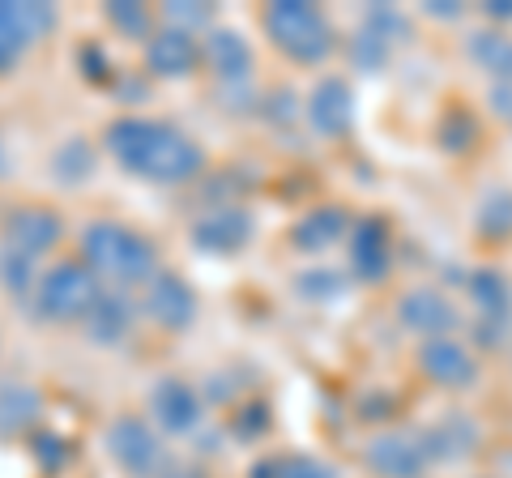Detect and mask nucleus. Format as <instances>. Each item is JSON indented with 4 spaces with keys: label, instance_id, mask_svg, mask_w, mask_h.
<instances>
[{
    "label": "nucleus",
    "instance_id": "nucleus-2",
    "mask_svg": "<svg viewBox=\"0 0 512 478\" xmlns=\"http://www.w3.org/2000/svg\"><path fill=\"white\" fill-rule=\"evenodd\" d=\"M77 252H82L77 261L94 269L99 282H111L116 291L146 286L158 274V248L141 231H133L128 222H116V218L90 222L82 239H77Z\"/></svg>",
    "mask_w": 512,
    "mask_h": 478
},
{
    "label": "nucleus",
    "instance_id": "nucleus-39",
    "mask_svg": "<svg viewBox=\"0 0 512 478\" xmlns=\"http://www.w3.org/2000/svg\"><path fill=\"white\" fill-rule=\"evenodd\" d=\"M235 385H231V376H222V372H214L210 376V385H205V397H210L214 406H235Z\"/></svg>",
    "mask_w": 512,
    "mask_h": 478
},
{
    "label": "nucleus",
    "instance_id": "nucleus-41",
    "mask_svg": "<svg viewBox=\"0 0 512 478\" xmlns=\"http://www.w3.org/2000/svg\"><path fill=\"white\" fill-rule=\"evenodd\" d=\"M491 107L495 116H504L512 124V86H491Z\"/></svg>",
    "mask_w": 512,
    "mask_h": 478
},
{
    "label": "nucleus",
    "instance_id": "nucleus-13",
    "mask_svg": "<svg viewBox=\"0 0 512 478\" xmlns=\"http://www.w3.org/2000/svg\"><path fill=\"white\" fill-rule=\"evenodd\" d=\"M367 470L380 474V478H423L427 470V453L419 436H406V432H380L367 440L363 449Z\"/></svg>",
    "mask_w": 512,
    "mask_h": 478
},
{
    "label": "nucleus",
    "instance_id": "nucleus-15",
    "mask_svg": "<svg viewBox=\"0 0 512 478\" xmlns=\"http://www.w3.org/2000/svg\"><path fill=\"white\" fill-rule=\"evenodd\" d=\"M303 111H308V124L320 137H346L355 124V90L346 77H325V82H316Z\"/></svg>",
    "mask_w": 512,
    "mask_h": 478
},
{
    "label": "nucleus",
    "instance_id": "nucleus-30",
    "mask_svg": "<svg viewBox=\"0 0 512 478\" xmlns=\"http://www.w3.org/2000/svg\"><path fill=\"white\" fill-rule=\"evenodd\" d=\"M478 231L487 239H508L512 235V193H491L483 201V210H478Z\"/></svg>",
    "mask_w": 512,
    "mask_h": 478
},
{
    "label": "nucleus",
    "instance_id": "nucleus-43",
    "mask_svg": "<svg viewBox=\"0 0 512 478\" xmlns=\"http://www.w3.org/2000/svg\"><path fill=\"white\" fill-rule=\"evenodd\" d=\"M427 13H431V18H461V5H457V0H427Z\"/></svg>",
    "mask_w": 512,
    "mask_h": 478
},
{
    "label": "nucleus",
    "instance_id": "nucleus-14",
    "mask_svg": "<svg viewBox=\"0 0 512 478\" xmlns=\"http://www.w3.org/2000/svg\"><path fill=\"white\" fill-rule=\"evenodd\" d=\"M393 265V235L384 227V218L367 214L350 231V269L359 282H384Z\"/></svg>",
    "mask_w": 512,
    "mask_h": 478
},
{
    "label": "nucleus",
    "instance_id": "nucleus-40",
    "mask_svg": "<svg viewBox=\"0 0 512 478\" xmlns=\"http://www.w3.org/2000/svg\"><path fill=\"white\" fill-rule=\"evenodd\" d=\"M154 478H210V474H205L197 461H167V466L158 470Z\"/></svg>",
    "mask_w": 512,
    "mask_h": 478
},
{
    "label": "nucleus",
    "instance_id": "nucleus-42",
    "mask_svg": "<svg viewBox=\"0 0 512 478\" xmlns=\"http://www.w3.org/2000/svg\"><path fill=\"white\" fill-rule=\"evenodd\" d=\"M111 90H116L120 99H141V94H146V86L133 82V73H120V77H116V86H111Z\"/></svg>",
    "mask_w": 512,
    "mask_h": 478
},
{
    "label": "nucleus",
    "instance_id": "nucleus-20",
    "mask_svg": "<svg viewBox=\"0 0 512 478\" xmlns=\"http://www.w3.org/2000/svg\"><path fill=\"white\" fill-rule=\"evenodd\" d=\"M350 231V214L342 205H316L291 227V248L295 252H325L333 244H342V235Z\"/></svg>",
    "mask_w": 512,
    "mask_h": 478
},
{
    "label": "nucleus",
    "instance_id": "nucleus-38",
    "mask_svg": "<svg viewBox=\"0 0 512 478\" xmlns=\"http://www.w3.org/2000/svg\"><path fill=\"white\" fill-rule=\"evenodd\" d=\"M278 478H338V470L325 466L320 457H282Z\"/></svg>",
    "mask_w": 512,
    "mask_h": 478
},
{
    "label": "nucleus",
    "instance_id": "nucleus-29",
    "mask_svg": "<svg viewBox=\"0 0 512 478\" xmlns=\"http://www.w3.org/2000/svg\"><path fill=\"white\" fill-rule=\"evenodd\" d=\"M269 406L265 402H239L235 406V414L227 419V427H231V436L235 440H244V444H252V440H261L265 432H269Z\"/></svg>",
    "mask_w": 512,
    "mask_h": 478
},
{
    "label": "nucleus",
    "instance_id": "nucleus-31",
    "mask_svg": "<svg viewBox=\"0 0 512 478\" xmlns=\"http://www.w3.org/2000/svg\"><path fill=\"white\" fill-rule=\"evenodd\" d=\"M474 137H478V124L470 111H461V107H448L444 111V120H440V146L444 150H470L474 146Z\"/></svg>",
    "mask_w": 512,
    "mask_h": 478
},
{
    "label": "nucleus",
    "instance_id": "nucleus-24",
    "mask_svg": "<svg viewBox=\"0 0 512 478\" xmlns=\"http://www.w3.org/2000/svg\"><path fill=\"white\" fill-rule=\"evenodd\" d=\"M103 18L111 22V30H120V39H133V43H146L158 30L150 5H141V0H107Z\"/></svg>",
    "mask_w": 512,
    "mask_h": 478
},
{
    "label": "nucleus",
    "instance_id": "nucleus-9",
    "mask_svg": "<svg viewBox=\"0 0 512 478\" xmlns=\"http://www.w3.org/2000/svg\"><path fill=\"white\" fill-rule=\"evenodd\" d=\"M141 312L150 316L158 329L167 333H184L197 321V291L171 269H158V274L141 286Z\"/></svg>",
    "mask_w": 512,
    "mask_h": 478
},
{
    "label": "nucleus",
    "instance_id": "nucleus-32",
    "mask_svg": "<svg viewBox=\"0 0 512 478\" xmlns=\"http://www.w3.org/2000/svg\"><path fill=\"white\" fill-rule=\"evenodd\" d=\"M295 291L303 299H316V304H325V299H338L346 291V278L333 274V269H308V274L295 278Z\"/></svg>",
    "mask_w": 512,
    "mask_h": 478
},
{
    "label": "nucleus",
    "instance_id": "nucleus-5",
    "mask_svg": "<svg viewBox=\"0 0 512 478\" xmlns=\"http://www.w3.org/2000/svg\"><path fill=\"white\" fill-rule=\"evenodd\" d=\"M103 444H107V457L133 478H154L158 470L167 466L163 440H158L154 427L146 419H137V414H120V419H111L107 432H103Z\"/></svg>",
    "mask_w": 512,
    "mask_h": 478
},
{
    "label": "nucleus",
    "instance_id": "nucleus-28",
    "mask_svg": "<svg viewBox=\"0 0 512 478\" xmlns=\"http://www.w3.org/2000/svg\"><path fill=\"white\" fill-rule=\"evenodd\" d=\"M163 26L188 30V35H197V30H205V26L214 30V5H205V0H167Z\"/></svg>",
    "mask_w": 512,
    "mask_h": 478
},
{
    "label": "nucleus",
    "instance_id": "nucleus-17",
    "mask_svg": "<svg viewBox=\"0 0 512 478\" xmlns=\"http://www.w3.org/2000/svg\"><path fill=\"white\" fill-rule=\"evenodd\" d=\"M137 316H141V308L133 304V295L116 291V286H103L99 304L90 308V316L82 321V329H86V338H90L94 346H120L128 333H133Z\"/></svg>",
    "mask_w": 512,
    "mask_h": 478
},
{
    "label": "nucleus",
    "instance_id": "nucleus-11",
    "mask_svg": "<svg viewBox=\"0 0 512 478\" xmlns=\"http://www.w3.org/2000/svg\"><path fill=\"white\" fill-rule=\"evenodd\" d=\"M201 65L218 77L222 90H239V86H248L256 56H252V43L235 26H214L201 39Z\"/></svg>",
    "mask_w": 512,
    "mask_h": 478
},
{
    "label": "nucleus",
    "instance_id": "nucleus-35",
    "mask_svg": "<svg viewBox=\"0 0 512 478\" xmlns=\"http://www.w3.org/2000/svg\"><path fill=\"white\" fill-rule=\"evenodd\" d=\"M367 30H376V35L384 43H393V39H410V22H406V13L402 9H393V5H372L367 9Z\"/></svg>",
    "mask_w": 512,
    "mask_h": 478
},
{
    "label": "nucleus",
    "instance_id": "nucleus-8",
    "mask_svg": "<svg viewBox=\"0 0 512 478\" xmlns=\"http://www.w3.org/2000/svg\"><path fill=\"white\" fill-rule=\"evenodd\" d=\"M256 235V218L244 205H214L192 222V244L205 257H239Z\"/></svg>",
    "mask_w": 512,
    "mask_h": 478
},
{
    "label": "nucleus",
    "instance_id": "nucleus-27",
    "mask_svg": "<svg viewBox=\"0 0 512 478\" xmlns=\"http://www.w3.org/2000/svg\"><path fill=\"white\" fill-rule=\"evenodd\" d=\"M30 457L39 461V470L60 474L73 461V449H69V440H64L60 432H52V427H39V432L30 436Z\"/></svg>",
    "mask_w": 512,
    "mask_h": 478
},
{
    "label": "nucleus",
    "instance_id": "nucleus-7",
    "mask_svg": "<svg viewBox=\"0 0 512 478\" xmlns=\"http://www.w3.org/2000/svg\"><path fill=\"white\" fill-rule=\"evenodd\" d=\"M466 286H470V299L478 308L474 338H478V346L495 350L512 329V286H508V278L500 274V269H474Z\"/></svg>",
    "mask_w": 512,
    "mask_h": 478
},
{
    "label": "nucleus",
    "instance_id": "nucleus-3",
    "mask_svg": "<svg viewBox=\"0 0 512 478\" xmlns=\"http://www.w3.org/2000/svg\"><path fill=\"white\" fill-rule=\"evenodd\" d=\"M269 43L295 65H320L333 52V22L308 0H274L261 13Z\"/></svg>",
    "mask_w": 512,
    "mask_h": 478
},
{
    "label": "nucleus",
    "instance_id": "nucleus-12",
    "mask_svg": "<svg viewBox=\"0 0 512 478\" xmlns=\"http://www.w3.org/2000/svg\"><path fill=\"white\" fill-rule=\"evenodd\" d=\"M154 427L167 436H192L201 427V393L180 376H163L150 389Z\"/></svg>",
    "mask_w": 512,
    "mask_h": 478
},
{
    "label": "nucleus",
    "instance_id": "nucleus-4",
    "mask_svg": "<svg viewBox=\"0 0 512 478\" xmlns=\"http://www.w3.org/2000/svg\"><path fill=\"white\" fill-rule=\"evenodd\" d=\"M99 295H103V282L94 269H86L82 261H56L52 269L39 274L30 304H35L39 321L69 325V321H86L90 308L99 304Z\"/></svg>",
    "mask_w": 512,
    "mask_h": 478
},
{
    "label": "nucleus",
    "instance_id": "nucleus-19",
    "mask_svg": "<svg viewBox=\"0 0 512 478\" xmlns=\"http://www.w3.org/2000/svg\"><path fill=\"white\" fill-rule=\"evenodd\" d=\"M43 423V393L26 380H5L0 385V440L35 436Z\"/></svg>",
    "mask_w": 512,
    "mask_h": 478
},
{
    "label": "nucleus",
    "instance_id": "nucleus-23",
    "mask_svg": "<svg viewBox=\"0 0 512 478\" xmlns=\"http://www.w3.org/2000/svg\"><path fill=\"white\" fill-rule=\"evenodd\" d=\"M474 65L495 77V86H512V39L500 30H474L470 35Z\"/></svg>",
    "mask_w": 512,
    "mask_h": 478
},
{
    "label": "nucleus",
    "instance_id": "nucleus-25",
    "mask_svg": "<svg viewBox=\"0 0 512 478\" xmlns=\"http://www.w3.org/2000/svg\"><path fill=\"white\" fill-rule=\"evenodd\" d=\"M35 43L22 26V9L13 0H0V73H9L26 56V47Z\"/></svg>",
    "mask_w": 512,
    "mask_h": 478
},
{
    "label": "nucleus",
    "instance_id": "nucleus-1",
    "mask_svg": "<svg viewBox=\"0 0 512 478\" xmlns=\"http://www.w3.org/2000/svg\"><path fill=\"white\" fill-rule=\"evenodd\" d=\"M103 146L128 175L146 184H192L205 171V150L167 120L120 116L107 124Z\"/></svg>",
    "mask_w": 512,
    "mask_h": 478
},
{
    "label": "nucleus",
    "instance_id": "nucleus-36",
    "mask_svg": "<svg viewBox=\"0 0 512 478\" xmlns=\"http://www.w3.org/2000/svg\"><path fill=\"white\" fill-rule=\"evenodd\" d=\"M22 26H26V35L30 39H43V35H52V30L60 26V18H56V9L52 5H43V0H22Z\"/></svg>",
    "mask_w": 512,
    "mask_h": 478
},
{
    "label": "nucleus",
    "instance_id": "nucleus-16",
    "mask_svg": "<svg viewBox=\"0 0 512 478\" xmlns=\"http://www.w3.org/2000/svg\"><path fill=\"white\" fill-rule=\"evenodd\" d=\"M397 321L414 333H423V342H431V338H448L457 329V308L448 304L436 286H414V291L402 295V304H397Z\"/></svg>",
    "mask_w": 512,
    "mask_h": 478
},
{
    "label": "nucleus",
    "instance_id": "nucleus-33",
    "mask_svg": "<svg viewBox=\"0 0 512 478\" xmlns=\"http://www.w3.org/2000/svg\"><path fill=\"white\" fill-rule=\"evenodd\" d=\"M389 47L393 43H384L376 30H359L355 35V43H350V60H355V65L363 69V73H380L384 69V60H389Z\"/></svg>",
    "mask_w": 512,
    "mask_h": 478
},
{
    "label": "nucleus",
    "instance_id": "nucleus-22",
    "mask_svg": "<svg viewBox=\"0 0 512 478\" xmlns=\"http://www.w3.org/2000/svg\"><path fill=\"white\" fill-rule=\"evenodd\" d=\"M94 167H99V154H94V146L86 137H69V141H60L56 154H52V175H56V184L64 188H82L94 180Z\"/></svg>",
    "mask_w": 512,
    "mask_h": 478
},
{
    "label": "nucleus",
    "instance_id": "nucleus-44",
    "mask_svg": "<svg viewBox=\"0 0 512 478\" xmlns=\"http://www.w3.org/2000/svg\"><path fill=\"white\" fill-rule=\"evenodd\" d=\"M278 474H282V457H265L248 470V478H278Z\"/></svg>",
    "mask_w": 512,
    "mask_h": 478
},
{
    "label": "nucleus",
    "instance_id": "nucleus-26",
    "mask_svg": "<svg viewBox=\"0 0 512 478\" xmlns=\"http://www.w3.org/2000/svg\"><path fill=\"white\" fill-rule=\"evenodd\" d=\"M0 286H5L9 295H18V299H35V286H39L35 261L0 244Z\"/></svg>",
    "mask_w": 512,
    "mask_h": 478
},
{
    "label": "nucleus",
    "instance_id": "nucleus-21",
    "mask_svg": "<svg viewBox=\"0 0 512 478\" xmlns=\"http://www.w3.org/2000/svg\"><path fill=\"white\" fill-rule=\"evenodd\" d=\"M419 444H423L427 461H457V457L474 453L478 427L466 419V414H448V419H440L436 427L419 432Z\"/></svg>",
    "mask_w": 512,
    "mask_h": 478
},
{
    "label": "nucleus",
    "instance_id": "nucleus-18",
    "mask_svg": "<svg viewBox=\"0 0 512 478\" xmlns=\"http://www.w3.org/2000/svg\"><path fill=\"white\" fill-rule=\"evenodd\" d=\"M419 368L427 380H436L444 389H470L478 380V359L470 355V346H461L453 338H431L419 350Z\"/></svg>",
    "mask_w": 512,
    "mask_h": 478
},
{
    "label": "nucleus",
    "instance_id": "nucleus-34",
    "mask_svg": "<svg viewBox=\"0 0 512 478\" xmlns=\"http://www.w3.org/2000/svg\"><path fill=\"white\" fill-rule=\"evenodd\" d=\"M77 69L90 86H116V69H111V60L99 43H82L77 47Z\"/></svg>",
    "mask_w": 512,
    "mask_h": 478
},
{
    "label": "nucleus",
    "instance_id": "nucleus-37",
    "mask_svg": "<svg viewBox=\"0 0 512 478\" xmlns=\"http://www.w3.org/2000/svg\"><path fill=\"white\" fill-rule=\"evenodd\" d=\"M256 111H261V116H265L269 124H291V120H295V111H299L295 90H286V86L269 90L265 99H256Z\"/></svg>",
    "mask_w": 512,
    "mask_h": 478
},
{
    "label": "nucleus",
    "instance_id": "nucleus-46",
    "mask_svg": "<svg viewBox=\"0 0 512 478\" xmlns=\"http://www.w3.org/2000/svg\"><path fill=\"white\" fill-rule=\"evenodd\" d=\"M9 175V154H5V141H0V180Z\"/></svg>",
    "mask_w": 512,
    "mask_h": 478
},
{
    "label": "nucleus",
    "instance_id": "nucleus-45",
    "mask_svg": "<svg viewBox=\"0 0 512 478\" xmlns=\"http://www.w3.org/2000/svg\"><path fill=\"white\" fill-rule=\"evenodd\" d=\"M483 9L495 22H512V0H491V5H483Z\"/></svg>",
    "mask_w": 512,
    "mask_h": 478
},
{
    "label": "nucleus",
    "instance_id": "nucleus-6",
    "mask_svg": "<svg viewBox=\"0 0 512 478\" xmlns=\"http://www.w3.org/2000/svg\"><path fill=\"white\" fill-rule=\"evenodd\" d=\"M60 239H64V222L56 210H47V205H13V210H5V218H0V244L22 252L30 261L47 257Z\"/></svg>",
    "mask_w": 512,
    "mask_h": 478
},
{
    "label": "nucleus",
    "instance_id": "nucleus-10",
    "mask_svg": "<svg viewBox=\"0 0 512 478\" xmlns=\"http://www.w3.org/2000/svg\"><path fill=\"white\" fill-rule=\"evenodd\" d=\"M141 60H146L150 77L180 82V77H192L201 65V39L188 35V30H175V26H158L154 35L141 43Z\"/></svg>",
    "mask_w": 512,
    "mask_h": 478
}]
</instances>
